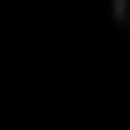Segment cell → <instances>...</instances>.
I'll return each instance as SVG.
<instances>
[{"instance_id": "6da1fadb", "label": "cell", "mask_w": 130, "mask_h": 130, "mask_svg": "<svg viewBox=\"0 0 130 130\" xmlns=\"http://www.w3.org/2000/svg\"><path fill=\"white\" fill-rule=\"evenodd\" d=\"M109 10H115V21H125V26H130V0H115Z\"/></svg>"}]
</instances>
